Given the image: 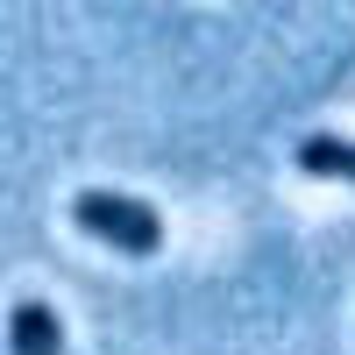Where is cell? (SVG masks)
<instances>
[{
    "instance_id": "3",
    "label": "cell",
    "mask_w": 355,
    "mask_h": 355,
    "mask_svg": "<svg viewBox=\"0 0 355 355\" xmlns=\"http://www.w3.org/2000/svg\"><path fill=\"white\" fill-rule=\"evenodd\" d=\"M291 164L306 178H341V185H355V142L348 135H306L299 150H291Z\"/></svg>"
},
{
    "instance_id": "2",
    "label": "cell",
    "mask_w": 355,
    "mask_h": 355,
    "mask_svg": "<svg viewBox=\"0 0 355 355\" xmlns=\"http://www.w3.org/2000/svg\"><path fill=\"white\" fill-rule=\"evenodd\" d=\"M8 355H64V320H57L50 299L8 306Z\"/></svg>"
},
{
    "instance_id": "1",
    "label": "cell",
    "mask_w": 355,
    "mask_h": 355,
    "mask_svg": "<svg viewBox=\"0 0 355 355\" xmlns=\"http://www.w3.org/2000/svg\"><path fill=\"white\" fill-rule=\"evenodd\" d=\"M71 220H78V234L107 242L114 256H157L164 249V214L150 199H128V192H107V185H85L71 199Z\"/></svg>"
}]
</instances>
